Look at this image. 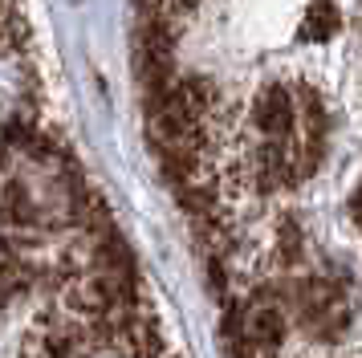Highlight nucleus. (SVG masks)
Returning <instances> with one entry per match:
<instances>
[{
  "label": "nucleus",
  "mask_w": 362,
  "mask_h": 358,
  "mask_svg": "<svg viewBox=\"0 0 362 358\" xmlns=\"http://www.w3.org/2000/svg\"><path fill=\"white\" fill-rule=\"evenodd\" d=\"M273 260H277L281 273H301L310 269L313 248H310V232L297 216H285L277 224V236H273Z\"/></svg>",
  "instance_id": "nucleus-1"
},
{
  "label": "nucleus",
  "mask_w": 362,
  "mask_h": 358,
  "mask_svg": "<svg viewBox=\"0 0 362 358\" xmlns=\"http://www.w3.org/2000/svg\"><path fill=\"white\" fill-rule=\"evenodd\" d=\"M342 25V16L334 8V0H310V8L301 16V41H329Z\"/></svg>",
  "instance_id": "nucleus-2"
},
{
  "label": "nucleus",
  "mask_w": 362,
  "mask_h": 358,
  "mask_svg": "<svg viewBox=\"0 0 362 358\" xmlns=\"http://www.w3.org/2000/svg\"><path fill=\"white\" fill-rule=\"evenodd\" d=\"M350 216H354V224H358V232H362V183L354 187V195H350Z\"/></svg>",
  "instance_id": "nucleus-3"
}]
</instances>
